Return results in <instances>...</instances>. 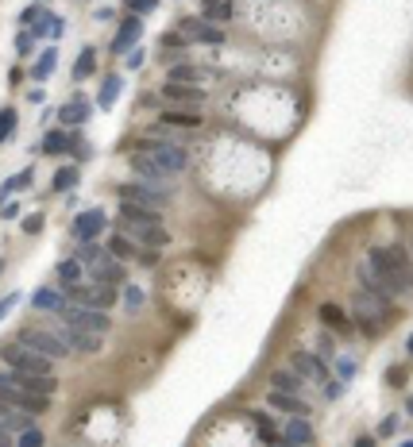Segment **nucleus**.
<instances>
[{
	"instance_id": "1",
	"label": "nucleus",
	"mask_w": 413,
	"mask_h": 447,
	"mask_svg": "<svg viewBox=\"0 0 413 447\" xmlns=\"http://www.w3.org/2000/svg\"><path fill=\"white\" fill-rule=\"evenodd\" d=\"M390 293H383V290H355V309H352V316H355V328L363 331V336H379V331L386 328V324L394 320L390 316Z\"/></svg>"
},
{
	"instance_id": "2",
	"label": "nucleus",
	"mask_w": 413,
	"mask_h": 447,
	"mask_svg": "<svg viewBox=\"0 0 413 447\" xmlns=\"http://www.w3.org/2000/svg\"><path fill=\"white\" fill-rule=\"evenodd\" d=\"M0 362L8 370H20V374H50L54 370V362L47 359V355H39V351L23 347V343H0Z\"/></svg>"
},
{
	"instance_id": "3",
	"label": "nucleus",
	"mask_w": 413,
	"mask_h": 447,
	"mask_svg": "<svg viewBox=\"0 0 413 447\" xmlns=\"http://www.w3.org/2000/svg\"><path fill=\"white\" fill-rule=\"evenodd\" d=\"M136 151H143V155H151L162 170H167L170 177L174 174H186V166H189V155H186V146H178L170 143V139H139Z\"/></svg>"
},
{
	"instance_id": "4",
	"label": "nucleus",
	"mask_w": 413,
	"mask_h": 447,
	"mask_svg": "<svg viewBox=\"0 0 413 447\" xmlns=\"http://www.w3.org/2000/svg\"><path fill=\"white\" fill-rule=\"evenodd\" d=\"M16 343H23V347H31V351H39V355H47L50 362H59V359H66L70 355V347H66V340H62L54 328H20V336H16Z\"/></svg>"
},
{
	"instance_id": "5",
	"label": "nucleus",
	"mask_w": 413,
	"mask_h": 447,
	"mask_svg": "<svg viewBox=\"0 0 413 447\" xmlns=\"http://www.w3.org/2000/svg\"><path fill=\"white\" fill-rule=\"evenodd\" d=\"M0 401L12 408H23V413H31V417H39V413H47L50 397H43V393H31V389H20L16 382H12L8 370H0Z\"/></svg>"
},
{
	"instance_id": "6",
	"label": "nucleus",
	"mask_w": 413,
	"mask_h": 447,
	"mask_svg": "<svg viewBox=\"0 0 413 447\" xmlns=\"http://www.w3.org/2000/svg\"><path fill=\"white\" fill-rule=\"evenodd\" d=\"M120 201H131V204H147V208H167L170 204V189L167 185H151V182H124L116 185Z\"/></svg>"
},
{
	"instance_id": "7",
	"label": "nucleus",
	"mask_w": 413,
	"mask_h": 447,
	"mask_svg": "<svg viewBox=\"0 0 413 447\" xmlns=\"http://www.w3.org/2000/svg\"><path fill=\"white\" fill-rule=\"evenodd\" d=\"M62 324H74V328L81 331H97V336H105V331L112 328V316L100 309H85V305H70L66 312H62Z\"/></svg>"
},
{
	"instance_id": "8",
	"label": "nucleus",
	"mask_w": 413,
	"mask_h": 447,
	"mask_svg": "<svg viewBox=\"0 0 413 447\" xmlns=\"http://www.w3.org/2000/svg\"><path fill=\"white\" fill-rule=\"evenodd\" d=\"M367 266H371V274L379 278V290L390 293V297H398V282H394V259H390V247H371V251H367Z\"/></svg>"
},
{
	"instance_id": "9",
	"label": "nucleus",
	"mask_w": 413,
	"mask_h": 447,
	"mask_svg": "<svg viewBox=\"0 0 413 447\" xmlns=\"http://www.w3.org/2000/svg\"><path fill=\"white\" fill-rule=\"evenodd\" d=\"M143 35V20L139 16H124L116 28V39H112V54L116 58H128L131 50H136V39Z\"/></svg>"
},
{
	"instance_id": "10",
	"label": "nucleus",
	"mask_w": 413,
	"mask_h": 447,
	"mask_svg": "<svg viewBox=\"0 0 413 447\" xmlns=\"http://www.w3.org/2000/svg\"><path fill=\"white\" fill-rule=\"evenodd\" d=\"M89 278L100 282V285H116L120 290V285H128V266L120 263V259H112V254H105V259L89 270Z\"/></svg>"
},
{
	"instance_id": "11",
	"label": "nucleus",
	"mask_w": 413,
	"mask_h": 447,
	"mask_svg": "<svg viewBox=\"0 0 413 447\" xmlns=\"http://www.w3.org/2000/svg\"><path fill=\"white\" fill-rule=\"evenodd\" d=\"M59 336L66 340V347L78 351V355H97V351H100V336H97V331H81V328H74V324H62Z\"/></svg>"
},
{
	"instance_id": "12",
	"label": "nucleus",
	"mask_w": 413,
	"mask_h": 447,
	"mask_svg": "<svg viewBox=\"0 0 413 447\" xmlns=\"http://www.w3.org/2000/svg\"><path fill=\"white\" fill-rule=\"evenodd\" d=\"M128 166L139 174V182H151V185H167V182H170L167 170H162V166H158L151 155H143V151H136V155L128 158Z\"/></svg>"
},
{
	"instance_id": "13",
	"label": "nucleus",
	"mask_w": 413,
	"mask_h": 447,
	"mask_svg": "<svg viewBox=\"0 0 413 447\" xmlns=\"http://www.w3.org/2000/svg\"><path fill=\"white\" fill-rule=\"evenodd\" d=\"M290 367H294L297 374H305V378H313V382L328 378L325 359H321V355H309V351H294V355H290Z\"/></svg>"
},
{
	"instance_id": "14",
	"label": "nucleus",
	"mask_w": 413,
	"mask_h": 447,
	"mask_svg": "<svg viewBox=\"0 0 413 447\" xmlns=\"http://www.w3.org/2000/svg\"><path fill=\"white\" fill-rule=\"evenodd\" d=\"M162 97L174 100V105L197 108L201 100H205V89H201V85H182V81H167V85H162Z\"/></svg>"
},
{
	"instance_id": "15",
	"label": "nucleus",
	"mask_w": 413,
	"mask_h": 447,
	"mask_svg": "<svg viewBox=\"0 0 413 447\" xmlns=\"http://www.w3.org/2000/svg\"><path fill=\"white\" fill-rule=\"evenodd\" d=\"M128 235H136L143 247H167L170 243V232L162 228V224H147V228H139V224H120Z\"/></svg>"
},
{
	"instance_id": "16",
	"label": "nucleus",
	"mask_w": 413,
	"mask_h": 447,
	"mask_svg": "<svg viewBox=\"0 0 413 447\" xmlns=\"http://www.w3.org/2000/svg\"><path fill=\"white\" fill-rule=\"evenodd\" d=\"M120 220H124V224H139V228H147V224H162V212H158V208H147V204L120 201Z\"/></svg>"
},
{
	"instance_id": "17",
	"label": "nucleus",
	"mask_w": 413,
	"mask_h": 447,
	"mask_svg": "<svg viewBox=\"0 0 413 447\" xmlns=\"http://www.w3.org/2000/svg\"><path fill=\"white\" fill-rule=\"evenodd\" d=\"M313 444V424L305 417H294L282 428V447H309Z\"/></svg>"
},
{
	"instance_id": "18",
	"label": "nucleus",
	"mask_w": 413,
	"mask_h": 447,
	"mask_svg": "<svg viewBox=\"0 0 413 447\" xmlns=\"http://www.w3.org/2000/svg\"><path fill=\"white\" fill-rule=\"evenodd\" d=\"M100 228H105V212H100V208H89V212H81L78 220H74V235H78L81 243H93Z\"/></svg>"
},
{
	"instance_id": "19",
	"label": "nucleus",
	"mask_w": 413,
	"mask_h": 447,
	"mask_svg": "<svg viewBox=\"0 0 413 447\" xmlns=\"http://www.w3.org/2000/svg\"><path fill=\"white\" fill-rule=\"evenodd\" d=\"M317 316L325 320V328L340 331V336H352V331H355V324L344 316V309H340V305H332V301H325V305H321V309H317Z\"/></svg>"
},
{
	"instance_id": "20",
	"label": "nucleus",
	"mask_w": 413,
	"mask_h": 447,
	"mask_svg": "<svg viewBox=\"0 0 413 447\" xmlns=\"http://www.w3.org/2000/svg\"><path fill=\"white\" fill-rule=\"evenodd\" d=\"M31 305L39 312H54V316H62V312L70 309V297L62 290H39L35 297H31Z\"/></svg>"
},
{
	"instance_id": "21",
	"label": "nucleus",
	"mask_w": 413,
	"mask_h": 447,
	"mask_svg": "<svg viewBox=\"0 0 413 447\" xmlns=\"http://www.w3.org/2000/svg\"><path fill=\"white\" fill-rule=\"evenodd\" d=\"M59 124L62 127H78V124H89V116H93V108L85 105V100H70V105H62L59 112Z\"/></svg>"
},
{
	"instance_id": "22",
	"label": "nucleus",
	"mask_w": 413,
	"mask_h": 447,
	"mask_svg": "<svg viewBox=\"0 0 413 447\" xmlns=\"http://www.w3.org/2000/svg\"><path fill=\"white\" fill-rule=\"evenodd\" d=\"M35 420H31V413H23V408H12L0 401V428L4 432H23V428H31Z\"/></svg>"
},
{
	"instance_id": "23",
	"label": "nucleus",
	"mask_w": 413,
	"mask_h": 447,
	"mask_svg": "<svg viewBox=\"0 0 413 447\" xmlns=\"http://www.w3.org/2000/svg\"><path fill=\"white\" fill-rule=\"evenodd\" d=\"M271 389H278V393H301V374H297L294 367H282L271 374Z\"/></svg>"
},
{
	"instance_id": "24",
	"label": "nucleus",
	"mask_w": 413,
	"mask_h": 447,
	"mask_svg": "<svg viewBox=\"0 0 413 447\" xmlns=\"http://www.w3.org/2000/svg\"><path fill=\"white\" fill-rule=\"evenodd\" d=\"M271 405L290 413V417H309V405H305L297 393H278V389H271Z\"/></svg>"
},
{
	"instance_id": "25",
	"label": "nucleus",
	"mask_w": 413,
	"mask_h": 447,
	"mask_svg": "<svg viewBox=\"0 0 413 447\" xmlns=\"http://www.w3.org/2000/svg\"><path fill=\"white\" fill-rule=\"evenodd\" d=\"M109 254H112V259H120V263H128V259H139V247L131 243L128 232H116L109 239Z\"/></svg>"
},
{
	"instance_id": "26",
	"label": "nucleus",
	"mask_w": 413,
	"mask_h": 447,
	"mask_svg": "<svg viewBox=\"0 0 413 447\" xmlns=\"http://www.w3.org/2000/svg\"><path fill=\"white\" fill-rule=\"evenodd\" d=\"M70 146H74V135H70L66 127H59V131H47V135H43V151H47V155H66Z\"/></svg>"
},
{
	"instance_id": "27",
	"label": "nucleus",
	"mask_w": 413,
	"mask_h": 447,
	"mask_svg": "<svg viewBox=\"0 0 413 447\" xmlns=\"http://www.w3.org/2000/svg\"><path fill=\"white\" fill-rule=\"evenodd\" d=\"M228 16H232V0H205L201 4V20L209 23H224Z\"/></svg>"
},
{
	"instance_id": "28",
	"label": "nucleus",
	"mask_w": 413,
	"mask_h": 447,
	"mask_svg": "<svg viewBox=\"0 0 413 447\" xmlns=\"http://www.w3.org/2000/svg\"><path fill=\"white\" fill-rule=\"evenodd\" d=\"M205 28H209V20H201V16H186V20H178V35H182V39H197L201 43V35H205Z\"/></svg>"
},
{
	"instance_id": "29",
	"label": "nucleus",
	"mask_w": 413,
	"mask_h": 447,
	"mask_svg": "<svg viewBox=\"0 0 413 447\" xmlns=\"http://www.w3.org/2000/svg\"><path fill=\"white\" fill-rule=\"evenodd\" d=\"M59 282H62V290H66V285L85 282V266H81L78 259H66V263H59Z\"/></svg>"
},
{
	"instance_id": "30",
	"label": "nucleus",
	"mask_w": 413,
	"mask_h": 447,
	"mask_svg": "<svg viewBox=\"0 0 413 447\" xmlns=\"http://www.w3.org/2000/svg\"><path fill=\"white\" fill-rule=\"evenodd\" d=\"M120 93H124V78H116V74H112V78H105V85H100L97 105H100V108H112V105H116V97H120Z\"/></svg>"
},
{
	"instance_id": "31",
	"label": "nucleus",
	"mask_w": 413,
	"mask_h": 447,
	"mask_svg": "<svg viewBox=\"0 0 413 447\" xmlns=\"http://www.w3.org/2000/svg\"><path fill=\"white\" fill-rule=\"evenodd\" d=\"M54 66H59V50L50 47V50H43L39 58H35V69H31V78H35V81H47L50 74H54Z\"/></svg>"
},
{
	"instance_id": "32",
	"label": "nucleus",
	"mask_w": 413,
	"mask_h": 447,
	"mask_svg": "<svg viewBox=\"0 0 413 447\" xmlns=\"http://www.w3.org/2000/svg\"><path fill=\"white\" fill-rule=\"evenodd\" d=\"M31 174H35L31 166H28V170H20V174H12L8 182L0 185V201L8 204V197H12V193H20V189H28V185H31Z\"/></svg>"
},
{
	"instance_id": "33",
	"label": "nucleus",
	"mask_w": 413,
	"mask_h": 447,
	"mask_svg": "<svg viewBox=\"0 0 413 447\" xmlns=\"http://www.w3.org/2000/svg\"><path fill=\"white\" fill-rule=\"evenodd\" d=\"M158 124H162V127H201V116H193V112H182V108H178V112H162V116H158Z\"/></svg>"
},
{
	"instance_id": "34",
	"label": "nucleus",
	"mask_w": 413,
	"mask_h": 447,
	"mask_svg": "<svg viewBox=\"0 0 413 447\" xmlns=\"http://www.w3.org/2000/svg\"><path fill=\"white\" fill-rule=\"evenodd\" d=\"M93 66H97V50L85 47V50L78 54V62H74V81H85L89 74H93Z\"/></svg>"
},
{
	"instance_id": "35",
	"label": "nucleus",
	"mask_w": 413,
	"mask_h": 447,
	"mask_svg": "<svg viewBox=\"0 0 413 447\" xmlns=\"http://www.w3.org/2000/svg\"><path fill=\"white\" fill-rule=\"evenodd\" d=\"M74 185H78V170L66 166V170H59V174L50 177V193H70Z\"/></svg>"
},
{
	"instance_id": "36",
	"label": "nucleus",
	"mask_w": 413,
	"mask_h": 447,
	"mask_svg": "<svg viewBox=\"0 0 413 447\" xmlns=\"http://www.w3.org/2000/svg\"><path fill=\"white\" fill-rule=\"evenodd\" d=\"M105 254H109V251H100L97 243H81V247H78V254H74V259H78V263L85 266V274H89V270H93V266L100 263V259H105Z\"/></svg>"
},
{
	"instance_id": "37",
	"label": "nucleus",
	"mask_w": 413,
	"mask_h": 447,
	"mask_svg": "<svg viewBox=\"0 0 413 447\" xmlns=\"http://www.w3.org/2000/svg\"><path fill=\"white\" fill-rule=\"evenodd\" d=\"M251 420H255V424H259V439H263L266 447H271V444H275V447H282V436H278V432H275V424H271V420H266L263 413H255V417H251Z\"/></svg>"
},
{
	"instance_id": "38",
	"label": "nucleus",
	"mask_w": 413,
	"mask_h": 447,
	"mask_svg": "<svg viewBox=\"0 0 413 447\" xmlns=\"http://www.w3.org/2000/svg\"><path fill=\"white\" fill-rule=\"evenodd\" d=\"M170 81H182V85H197V81H201V69H197V66H174V69H170Z\"/></svg>"
},
{
	"instance_id": "39",
	"label": "nucleus",
	"mask_w": 413,
	"mask_h": 447,
	"mask_svg": "<svg viewBox=\"0 0 413 447\" xmlns=\"http://www.w3.org/2000/svg\"><path fill=\"white\" fill-rule=\"evenodd\" d=\"M43 444H47V436H43V432H39L35 424H31V428H23V432H20V439H16V447H43Z\"/></svg>"
},
{
	"instance_id": "40",
	"label": "nucleus",
	"mask_w": 413,
	"mask_h": 447,
	"mask_svg": "<svg viewBox=\"0 0 413 447\" xmlns=\"http://www.w3.org/2000/svg\"><path fill=\"white\" fill-rule=\"evenodd\" d=\"M12 127H16V108H0V143H8Z\"/></svg>"
},
{
	"instance_id": "41",
	"label": "nucleus",
	"mask_w": 413,
	"mask_h": 447,
	"mask_svg": "<svg viewBox=\"0 0 413 447\" xmlns=\"http://www.w3.org/2000/svg\"><path fill=\"white\" fill-rule=\"evenodd\" d=\"M39 20H43V8H39V4H31V8L20 12V28H35Z\"/></svg>"
},
{
	"instance_id": "42",
	"label": "nucleus",
	"mask_w": 413,
	"mask_h": 447,
	"mask_svg": "<svg viewBox=\"0 0 413 447\" xmlns=\"http://www.w3.org/2000/svg\"><path fill=\"white\" fill-rule=\"evenodd\" d=\"M16 50H20L23 58L35 54V31H20V39H16Z\"/></svg>"
},
{
	"instance_id": "43",
	"label": "nucleus",
	"mask_w": 413,
	"mask_h": 447,
	"mask_svg": "<svg viewBox=\"0 0 413 447\" xmlns=\"http://www.w3.org/2000/svg\"><path fill=\"white\" fill-rule=\"evenodd\" d=\"M398 424H402V420H398V417L390 413V417H383V420H379V432H374V436H379V439L394 436V432H398Z\"/></svg>"
},
{
	"instance_id": "44",
	"label": "nucleus",
	"mask_w": 413,
	"mask_h": 447,
	"mask_svg": "<svg viewBox=\"0 0 413 447\" xmlns=\"http://www.w3.org/2000/svg\"><path fill=\"white\" fill-rule=\"evenodd\" d=\"M124 305L136 312L139 305H143V290H139V285H124Z\"/></svg>"
},
{
	"instance_id": "45",
	"label": "nucleus",
	"mask_w": 413,
	"mask_h": 447,
	"mask_svg": "<svg viewBox=\"0 0 413 447\" xmlns=\"http://www.w3.org/2000/svg\"><path fill=\"white\" fill-rule=\"evenodd\" d=\"M155 4H158V0H124V8H128L131 16H147Z\"/></svg>"
},
{
	"instance_id": "46",
	"label": "nucleus",
	"mask_w": 413,
	"mask_h": 447,
	"mask_svg": "<svg viewBox=\"0 0 413 447\" xmlns=\"http://www.w3.org/2000/svg\"><path fill=\"white\" fill-rule=\"evenodd\" d=\"M317 355H321V359H336V343H332V336H321V340H317Z\"/></svg>"
},
{
	"instance_id": "47",
	"label": "nucleus",
	"mask_w": 413,
	"mask_h": 447,
	"mask_svg": "<svg viewBox=\"0 0 413 447\" xmlns=\"http://www.w3.org/2000/svg\"><path fill=\"white\" fill-rule=\"evenodd\" d=\"M139 266H158V247H139Z\"/></svg>"
},
{
	"instance_id": "48",
	"label": "nucleus",
	"mask_w": 413,
	"mask_h": 447,
	"mask_svg": "<svg viewBox=\"0 0 413 447\" xmlns=\"http://www.w3.org/2000/svg\"><path fill=\"white\" fill-rule=\"evenodd\" d=\"M20 297H23V293H8V297H0V320H4V316L20 305Z\"/></svg>"
},
{
	"instance_id": "49",
	"label": "nucleus",
	"mask_w": 413,
	"mask_h": 447,
	"mask_svg": "<svg viewBox=\"0 0 413 447\" xmlns=\"http://www.w3.org/2000/svg\"><path fill=\"white\" fill-rule=\"evenodd\" d=\"M23 232H28V235H39V232H43V216H39V212L28 216V220H23Z\"/></svg>"
},
{
	"instance_id": "50",
	"label": "nucleus",
	"mask_w": 413,
	"mask_h": 447,
	"mask_svg": "<svg viewBox=\"0 0 413 447\" xmlns=\"http://www.w3.org/2000/svg\"><path fill=\"white\" fill-rule=\"evenodd\" d=\"M386 382L402 389V386H405V370H402V367H390V370H386Z\"/></svg>"
},
{
	"instance_id": "51",
	"label": "nucleus",
	"mask_w": 413,
	"mask_h": 447,
	"mask_svg": "<svg viewBox=\"0 0 413 447\" xmlns=\"http://www.w3.org/2000/svg\"><path fill=\"white\" fill-rule=\"evenodd\" d=\"M336 362V370H340V378H352L355 374V362L352 359H332Z\"/></svg>"
},
{
	"instance_id": "52",
	"label": "nucleus",
	"mask_w": 413,
	"mask_h": 447,
	"mask_svg": "<svg viewBox=\"0 0 413 447\" xmlns=\"http://www.w3.org/2000/svg\"><path fill=\"white\" fill-rule=\"evenodd\" d=\"M340 393H344V382H325V397L328 401H336Z\"/></svg>"
},
{
	"instance_id": "53",
	"label": "nucleus",
	"mask_w": 413,
	"mask_h": 447,
	"mask_svg": "<svg viewBox=\"0 0 413 447\" xmlns=\"http://www.w3.org/2000/svg\"><path fill=\"white\" fill-rule=\"evenodd\" d=\"M0 216H4V220H16V216H20V204H4V208H0Z\"/></svg>"
},
{
	"instance_id": "54",
	"label": "nucleus",
	"mask_w": 413,
	"mask_h": 447,
	"mask_svg": "<svg viewBox=\"0 0 413 447\" xmlns=\"http://www.w3.org/2000/svg\"><path fill=\"white\" fill-rule=\"evenodd\" d=\"M379 444V436H355V447H374Z\"/></svg>"
},
{
	"instance_id": "55",
	"label": "nucleus",
	"mask_w": 413,
	"mask_h": 447,
	"mask_svg": "<svg viewBox=\"0 0 413 447\" xmlns=\"http://www.w3.org/2000/svg\"><path fill=\"white\" fill-rule=\"evenodd\" d=\"M128 66H131V69L143 66V50H131V54H128Z\"/></svg>"
},
{
	"instance_id": "56",
	"label": "nucleus",
	"mask_w": 413,
	"mask_h": 447,
	"mask_svg": "<svg viewBox=\"0 0 413 447\" xmlns=\"http://www.w3.org/2000/svg\"><path fill=\"white\" fill-rule=\"evenodd\" d=\"M8 436H12V432H4V428H0V447H16V444H12Z\"/></svg>"
},
{
	"instance_id": "57",
	"label": "nucleus",
	"mask_w": 413,
	"mask_h": 447,
	"mask_svg": "<svg viewBox=\"0 0 413 447\" xmlns=\"http://www.w3.org/2000/svg\"><path fill=\"white\" fill-rule=\"evenodd\" d=\"M405 351H410V359H413V336H410V343H405Z\"/></svg>"
},
{
	"instance_id": "58",
	"label": "nucleus",
	"mask_w": 413,
	"mask_h": 447,
	"mask_svg": "<svg viewBox=\"0 0 413 447\" xmlns=\"http://www.w3.org/2000/svg\"><path fill=\"white\" fill-rule=\"evenodd\" d=\"M410 417H413V397H410Z\"/></svg>"
},
{
	"instance_id": "59",
	"label": "nucleus",
	"mask_w": 413,
	"mask_h": 447,
	"mask_svg": "<svg viewBox=\"0 0 413 447\" xmlns=\"http://www.w3.org/2000/svg\"><path fill=\"white\" fill-rule=\"evenodd\" d=\"M0 270H4V263H0Z\"/></svg>"
}]
</instances>
